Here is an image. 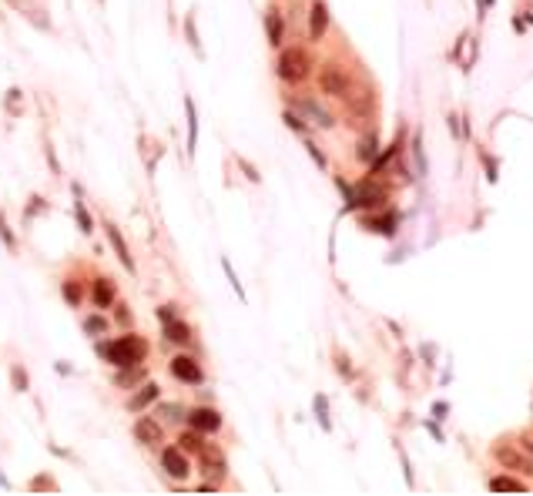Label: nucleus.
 <instances>
[{
	"instance_id": "1",
	"label": "nucleus",
	"mask_w": 533,
	"mask_h": 496,
	"mask_svg": "<svg viewBox=\"0 0 533 496\" xmlns=\"http://www.w3.org/2000/svg\"><path fill=\"white\" fill-rule=\"evenodd\" d=\"M97 352H101L107 362H114V366H137V362H144L148 346H144L137 335H124V339H118V342L97 346Z\"/></svg>"
},
{
	"instance_id": "2",
	"label": "nucleus",
	"mask_w": 533,
	"mask_h": 496,
	"mask_svg": "<svg viewBox=\"0 0 533 496\" xmlns=\"http://www.w3.org/2000/svg\"><path fill=\"white\" fill-rule=\"evenodd\" d=\"M312 71V60L305 54L302 47H289V51H282V58H278V77L282 81H305Z\"/></svg>"
},
{
	"instance_id": "3",
	"label": "nucleus",
	"mask_w": 533,
	"mask_h": 496,
	"mask_svg": "<svg viewBox=\"0 0 533 496\" xmlns=\"http://www.w3.org/2000/svg\"><path fill=\"white\" fill-rule=\"evenodd\" d=\"M493 456L503 469H513V473H523V476H533V460L523 450H517L513 443H497L493 446Z\"/></svg>"
},
{
	"instance_id": "4",
	"label": "nucleus",
	"mask_w": 533,
	"mask_h": 496,
	"mask_svg": "<svg viewBox=\"0 0 533 496\" xmlns=\"http://www.w3.org/2000/svg\"><path fill=\"white\" fill-rule=\"evenodd\" d=\"M319 84L325 94H332V98H346L349 94V74L339 67V64H325L319 74Z\"/></svg>"
},
{
	"instance_id": "5",
	"label": "nucleus",
	"mask_w": 533,
	"mask_h": 496,
	"mask_svg": "<svg viewBox=\"0 0 533 496\" xmlns=\"http://www.w3.org/2000/svg\"><path fill=\"white\" fill-rule=\"evenodd\" d=\"M386 201V188H376V185H363L349 192V208H376Z\"/></svg>"
},
{
	"instance_id": "6",
	"label": "nucleus",
	"mask_w": 533,
	"mask_h": 496,
	"mask_svg": "<svg viewBox=\"0 0 533 496\" xmlns=\"http://www.w3.org/2000/svg\"><path fill=\"white\" fill-rule=\"evenodd\" d=\"M325 30H329V7H325L322 0H316V4H312V14H309V34H312V41H322Z\"/></svg>"
},
{
	"instance_id": "7",
	"label": "nucleus",
	"mask_w": 533,
	"mask_h": 496,
	"mask_svg": "<svg viewBox=\"0 0 533 496\" xmlns=\"http://www.w3.org/2000/svg\"><path fill=\"white\" fill-rule=\"evenodd\" d=\"M171 376L182 379V382H201V369L195 359H188V356H178V359H171Z\"/></svg>"
},
{
	"instance_id": "8",
	"label": "nucleus",
	"mask_w": 533,
	"mask_h": 496,
	"mask_svg": "<svg viewBox=\"0 0 533 496\" xmlns=\"http://www.w3.org/2000/svg\"><path fill=\"white\" fill-rule=\"evenodd\" d=\"M161 467H165V473L175 476V480H184V476H188V460H184V453H178V450L161 453Z\"/></svg>"
},
{
	"instance_id": "9",
	"label": "nucleus",
	"mask_w": 533,
	"mask_h": 496,
	"mask_svg": "<svg viewBox=\"0 0 533 496\" xmlns=\"http://www.w3.org/2000/svg\"><path fill=\"white\" fill-rule=\"evenodd\" d=\"M188 420H191V426H195L198 433H215V429L222 426V416H218L215 409H195Z\"/></svg>"
},
{
	"instance_id": "10",
	"label": "nucleus",
	"mask_w": 533,
	"mask_h": 496,
	"mask_svg": "<svg viewBox=\"0 0 533 496\" xmlns=\"http://www.w3.org/2000/svg\"><path fill=\"white\" fill-rule=\"evenodd\" d=\"M490 490H493V493H510V490H513V493H523L527 483L517 480V476H493V480H490Z\"/></svg>"
},
{
	"instance_id": "11",
	"label": "nucleus",
	"mask_w": 533,
	"mask_h": 496,
	"mask_svg": "<svg viewBox=\"0 0 533 496\" xmlns=\"http://www.w3.org/2000/svg\"><path fill=\"white\" fill-rule=\"evenodd\" d=\"M366 225L372 228V232H379V235H393L399 225V218L393 215V211H386V215H379V218H366Z\"/></svg>"
},
{
	"instance_id": "12",
	"label": "nucleus",
	"mask_w": 533,
	"mask_h": 496,
	"mask_svg": "<svg viewBox=\"0 0 533 496\" xmlns=\"http://www.w3.org/2000/svg\"><path fill=\"white\" fill-rule=\"evenodd\" d=\"M135 436L141 439V443H158L161 439V429H158V422H151V420H137V426H135Z\"/></svg>"
},
{
	"instance_id": "13",
	"label": "nucleus",
	"mask_w": 533,
	"mask_h": 496,
	"mask_svg": "<svg viewBox=\"0 0 533 496\" xmlns=\"http://www.w3.org/2000/svg\"><path fill=\"white\" fill-rule=\"evenodd\" d=\"M161 319L168 322V339H171V342H188V339H191V332H188L184 322H171V312H161Z\"/></svg>"
},
{
	"instance_id": "14",
	"label": "nucleus",
	"mask_w": 533,
	"mask_h": 496,
	"mask_svg": "<svg viewBox=\"0 0 533 496\" xmlns=\"http://www.w3.org/2000/svg\"><path fill=\"white\" fill-rule=\"evenodd\" d=\"M94 302H97V305H111V302H114V286H111L107 279L94 282Z\"/></svg>"
},
{
	"instance_id": "15",
	"label": "nucleus",
	"mask_w": 533,
	"mask_h": 496,
	"mask_svg": "<svg viewBox=\"0 0 533 496\" xmlns=\"http://www.w3.org/2000/svg\"><path fill=\"white\" fill-rule=\"evenodd\" d=\"M154 399H158V386L151 382V386H144V389L137 392V396L131 399V403H128V406H131V409H144L148 403H154Z\"/></svg>"
},
{
	"instance_id": "16",
	"label": "nucleus",
	"mask_w": 533,
	"mask_h": 496,
	"mask_svg": "<svg viewBox=\"0 0 533 496\" xmlns=\"http://www.w3.org/2000/svg\"><path fill=\"white\" fill-rule=\"evenodd\" d=\"M305 111V114H309V118H316V124H322V128H332V118H329V114H325V111H322V107H316L312 105V101H302V105H299Z\"/></svg>"
},
{
	"instance_id": "17",
	"label": "nucleus",
	"mask_w": 533,
	"mask_h": 496,
	"mask_svg": "<svg viewBox=\"0 0 533 496\" xmlns=\"http://www.w3.org/2000/svg\"><path fill=\"white\" fill-rule=\"evenodd\" d=\"M107 235H111V245H114V252H118V258H121L128 269H135L131 265V255H128V248H124V241H121V235H118V228H111L107 225Z\"/></svg>"
},
{
	"instance_id": "18",
	"label": "nucleus",
	"mask_w": 533,
	"mask_h": 496,
	"mask_svg": "<svg viewBox=\"0 0 533 496\" xmlns=\"http://www.w3.org/2000/svg\"><path fill=\"white\" fill-rule=\"evenodd\" d=\"M376 148H379L376 135L363 138V145H359V161H376Z\"/></svg>"
},
{
	"instance_id": "19",
	"label": "nucleus",
	"mask_w": 533,
	"mask_h": 496,
	"mask_svg": "<svg viewBox=\"0 0 533 496\" xmlns=\"http://www.w3.org/2000/svg\"><path fill=\"white\" fill-rule=\"evenodd\" d=\"M201 463H208L215 473H222V469H225V460H222V453L212 450V446H205V450H201Z\"/></svg>"
},
{
	"instance_id": "20",
	"label": "nucleus",
	"mask_w": 533,
	"mask_h": 496,
	"mask_svg": "<svg viewBox=\"0 0 533 496\" xmlns=\"http://www.w3.org/2000/svg\"><path fill=\"white\" fill-rule=\"evenodd\" d=\"M184 111H188V145L195 148V135H198V121H195V105L184 101Z\"/></svg>"
},
{
	"instance_id": "21",
	"label": "nucleus",
	"mask_w": 533,
	"mask_h": 496,
	"mask_svg": "<svg viewBox=\"0 0 533 496\" xmlns=\"http://www.w3.org/2000/svg\"><path fill=\"white\" fill-rule=\"evenodd\" d=\"M269 41L282 44V17L278 14H269Z\"/></svg>"
},
{
	"instance_id": "22",
	"label": "nucleus",
	"mask_w": 533,
	"mask_h": 496,
	"mask_svg": "<svg viewBox=\"0 0 533 496\" xmlns=\"http://www.w3.org/2000/svg\"><path fill=\"white\" fill-rule=\"evenodd\" d=\"M84 329H88V332H101V329H104V319H88V322H84Z\"/></svg>"
},
{
	"instance_id": "23",
	"label": "nucleus",
	"mask_w": 533,
	"mask_h": 496,
	"mask_svg": "<svg viewBox=\"0 0 533 496\" xmlns=\"http://www.w3.org/2000/svg\"><path fill=\"white\" fill-rule=\"evenodd\" d=\"M182 446H184V450H201L198 436H182Z\"/></svg>"
},
{
	"instance_id": "24",
	"label": "nucleus",
	"mask_w": 533,
	"mask_h": 496,
	"mask_svg": "<svg viewBox=\"0 0 533 496\" xmlns=\"http://www.w3.org/2000/svg\"><path fill=\"white\" fill-rule=\"evenodd\" d=\"M433 413H436V420H446V413H450V406H446V403H436V406H433Z\"/></svg>"
},
{
	"instance_id": "25",
	"label": "nucleus",
	"mask_w": 533,
	"mask_h": 496,
	"mask_svg": "<svg viewBox=\"0 0 533 496\" xmlns=\"http://www.w3.org/2000/svg\"><path fill=\"white\" fill-rule=\"evenodd\" d=\"M64 295H67V299H71V302H77V299H81V292H77V286H64Z\"/></svg>"
},
{
	"instance_id": "26",
	"label": "nucleus",
	"mask_w": 533,
	"mask_h": 496,
	"mask_svg": "<svg viewBox=\"0 0 533 496\" xmlns=\"http://www.w3.org/2000/svg\"><path fill=\"white\" fill-rule=\"evenodd\" d=\"M165 416L168 420H178V416H182V406H165Z\"/></svg>"
},
{
	"instance_id": "27",
	"label": "nucleus",
	"mask_w": 533,
	"mask_h": 496,
	"mask_svg": "<svg viewBox=\"0 0 533 496\" xmlns=\"http://www.w3.org/2000/svg\"><path fill=\"white\" fill-rule=\"evenodd\" d=\"M285 121H289V124H292V128H295V131H302V121L295 118V114H285Z\"/></svg>"
}]
</instances>
